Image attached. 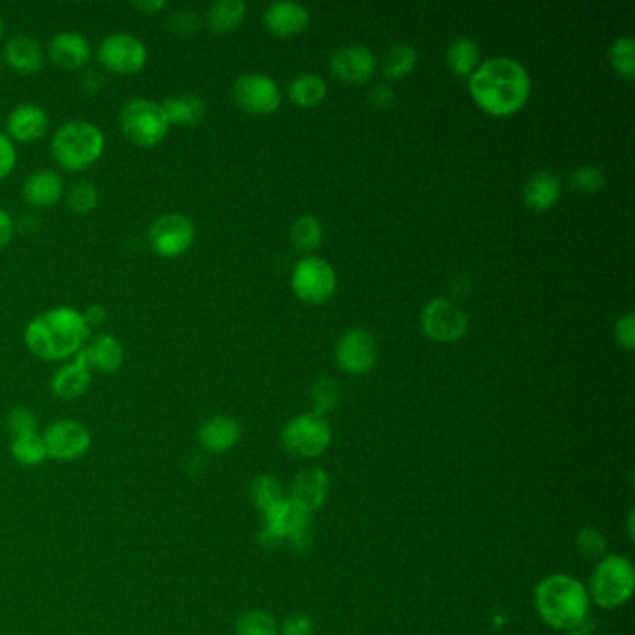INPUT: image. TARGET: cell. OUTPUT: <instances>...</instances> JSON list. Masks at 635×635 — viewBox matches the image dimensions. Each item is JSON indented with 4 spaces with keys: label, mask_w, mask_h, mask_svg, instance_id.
<instances>
[{
    "label": "cell",
    "mask_w": 635,
    "mask_h": 635,
    "mask_svg": "<svg viewBox=\"0 0 635 635\" xmlns=\"http://www.w3.org/2000/svg\"><path fill=\"white\" fill-rule=\"evenodd\" d=\"M377 68L375 56L362 45L341 47L330 60L332 73L341 81L351 84H362L367 81Z\"/></svg>",
    "instance_id": "cell-18"
},
{
    "label": "cell",
    "mask_w": 635,
    "mask_h": 635,
    "mask_svg": "<svg viewBox=\"0 0 635 635\" xmlns=\"http://www.w3.org/2000/svg\"><path fill=\"white\" fill-rule=\"evenodd\" d=\"M332 442V429L319 414H300L291 419L282 431V446L291 457L317 459Z\"/></svg>",
    "instance_id": "cell-8"
},
{
    "label": "cell",
    "mask_w": 635,
    "mask_h": 635,
    "mask_svg": "<svg viewBox=\"0 0 635 635\" xmlns=\"http://www.w3.org/2000/svg\"><path fill=\"white\" fill-rule=\"evenodd\" d=\"M196 237L192 220L181 213H166L157 218L148 231L151 250L164 259L183 256Z\"/></svg>",
    "instance_id": "cell-11"
},
{
    "label": "cell",
    "mask_w": 635,
    "mask_h": 635,
    "mask_svg": "<svg viewBox=\"0 0 635 635\" xmlns=\"http://www.w3.org/2000/svg\"><path fill=\"white\" fill-rule=\"evenodd\" d=\"M241 425L230 416H215L203 421L198 429V442L207 453H226L241 440Z\"/></svg>",
    "instance_id": "cell-23"
},
{
    "label": "cell",
    "mask_w": 635,
    "mask_h": 635,
    "mask_svg": "<svg viewBox=\"0 0 635 635\" xmlns=\"http://www.w3.org/2000/svg\"><path fill=\"white\" fill-rule=\"evenodd\" d=\"M0 73H2V62H0Z\"/></svg>",
    "instance_id": "cell-53"
},
{
    "label": "cell",
    "mask_w": 635,
    "mask_h": 635,
    "mask_svg": "<svg viewBox=\"0 0 635 635\" xmlns=\"http://www.w3.org/2000/svg\"><path fill=\"white\" fill-rule=\"evenodd\" d=\"M92 338L82 311L71 306H56L38 313L25 330L28 351L43 362H68Z\"/></svg>",
    "instance_id": "cell-1"
},
{
    "label": "cell",
    "mask_w": 635,
    "mask_h": 635,
    "mask_svg": "<svg viewBox=\"0 0 635 635\" xmlns=\"http://www.w3.org/2000/svg\"><path fill=\"white\" fill-rule=\"evenodd\" d=\"M198 27H200V19H198V15L190 12V10L176 12L174 17L170 19L172 32H176L179 36H192L194 32H198Z\"/></svg>",
    "instance_id": "cell-44"
},
{
    "label": "cell",
    "mask_w": 635,
    "mask_h": 635,
    "mask_svg": "<svg viewBox=\"0 0 635 635\" xmlns=\"http://www.w3.org/2000/svg\"><path fill=\"white\" fill-rule=\"evenodd\" d=\"M41 438L47 449V459L58 462L82 459L92 447V434L81 421L75 419L53 421Z\"/></svg>",
    "instance_id": "cell-10"
},
{
    "label": "cell",
    "mask_w": 635,
    "mask_h": 635,
    "mask_svg": "<svg viewBox=\"0 0 635 635\" xmlns=\"http://www.w3.org/2000/svg\"><path fill=\"white\" fill-rule=\"evenodd\" d=\"M531 81L526 68L513 58H490L475 69L470 92L477 105L494 116H509L526 105Z\"/></svg>",
    "instance_id": "cell-2"
},
{
    "label": "cell",
    "mask_w": 635,
    "mask_h": 635,
    "mask_svg": "<svg viewBox=\"0 0 635 635\" xmlns=\"http://www.w3.org/2000/svg\"><path fill=\"white\" fill-rule=\"evenodd\" d=\"M47 56L62 71H79L90 62L92 47L77 32H58L49 43Z\"/></svg>",
    "instance_id": "cell-17"
},
{
    "label": "cell",
    "mask_w": 635,
    "mask_h": 635,
    "mask_svg": "<svg viewBox=\"0 0 635 635\" xmlns=\"http://www.w3.org/2000/svg\"><path fill=\"white\" fill-rule=\"evenodd\" d=\"M6 427L12 434V438L38 433V419L32 410H28L25 406H17L6 416Z\"/></svg>",
    "instance_id": "cell-41"
},
{
    "label": "cell",
    "mask_w": 635,
    "mask_h": 635,
    "mask_svg": "<svg viewBox=\"0 0 635 635\" xmlns=\"http://www.w3.org/2000/svg\"><path fill=\"white\" fill-rule=\"evenodd\" d=\"M339 367L351 375H364L377 362V341L362 328L343 334L336 347Z\"/></svg>",
    "instance_id": "cell-15"
},
{
    "label": "cell",
    "mask_w": 635,
    "mask_h": 635,
    "mask_svg": "<svg viewBox=\"0 0 635 635\" xmlns=\"http://www.w3.org/2000/svg\"><path fill=\"white\" fill-rule=\"evenodd\" d=\"M69 209L75 215H90L99 203V192L90 181H77L66 192Z\"/></svg>",
    "instance_id": "cell-38"
},
{
    "label": "cell",
    "mask_w": 635,
    "mask_h": 635,
    "mask_svg": "<svg viewBox=\"0 0 635 635\" xmlns=\"http://www.w3.org/2000/svg\"><path fill=\"white\" fill-rule=\"evenodd\" d=\"M421 326L429 338L451 343L466 334L468 319L446 298H434L421 313Z\"/></svg>",
    "instance_id": "cell-14"
},
{
    "label": "cell",
    "mask_w": 635,
    "mask_h": 635,
    "mask_svg": "<svg viewBox=\"0 0 635 635\" xmlns=\"http://www.w3.org/2000/svg\"><path fill=\"white\" fill-rule=\"evenodd\" d=\"M66 194V187L62 176L55 170H38L25 179L23 183V198L30 207L47 209L62 200Z\"/></svg>",
    "instance_id": "cell-22"
},
{
    "label": "cell",
    "mask_w": 635,
    "mask_h": 635,
    "mask_svg": "<svg viewBox=\"0 0 635 635\" xmlns=\"http://www.w3.org/2000/svg\"><path fill=\"white\" fill-rule=\"evenodd\" d=\"M49 116L36 103H23L10 112L6 120V133L12 142L32 144L47 135Z\"/></svg>",
    "instance_id": "cell-16"
},
{
    "label": "cell",
    "mask_w": 635,
    "mask_h": 635,
    "mask_svg": "<svg viewBox=\"0 0 635 635\" xmlns=\"http://www.w3.org/2000/svg\"><path fill=\"white\" fill-rule=\"evenodd\" d=\"M565 635H585V634H583V632H580V630H574V632H567V634Z\"/></svg>",
    "instance_id": "cell-52"
},
{
    "label": "cell",
    "mask_w": 635,
    "mask_h": 635,
    "mask_svg": "<svg viewBox=\"0 0 635 635\" xmlns=\"http://www.w3.org/2000/svg\"><path fill=\"white\" fill-rule=\"evenodd\" d=\"M418 62V51L412 45L399 43L384 56V73L390 79H403Z\"/></svg>",
    "instance_id": "cell-34"
},
{
    "label": "cell",
    "mask_w": 635,
    "mask_h": 635,
    "mask_svg": "<svg viewBox=\"0 0 635 635\" xmlns=\"http://www.w3.org/2000/svg\"><path fill=\"white\" fill-rule=\"evenodd\" d=\"M635 41L634 38H619L609 47V62L624 79L635 77Z\"/></svg>",
    "instance_id": "cell-37"
},
{
    "label": "cell",
    "mask_w": 635,
    "mask_h": 635,
    "mask_svg": "<svg viewBox=\"0 0 635 635\" xmlns=\"http://www.w3.org/2000/svg\"><path fill=\"white\" fill-rule=\"evenodd\" d=\"M4 60L19 75H36L45 66V51L30 36H14L4 45Z\"/></svg>",
    "instance_id": "cell-24"
},
{
    "label": "cell",
    "mask_w": 635,
    "mask_h": 635,
    "mask_svg": "<svg viewBox=\"0 0 635 635\" xmlns=\"http://www.w3.org/2000/svg\"><path fill=\"white\" fill-rule=\"evenodd\" d=\"M161 107L166 114V120L172 125H181V127H192L198 125L205 118V101L202 97L194 94H181L166 97L161 101Z\"/></svg>",
    "instance_id": "cell-26"
},
{
    "label": "cell",
    "mask_w": 635,
    "mask_h": 635,
    "mask_svg": "<svg viewBox=\"0 0 635 635\" xmlns=\"http://www.w3.org/2000/svg\"><path fill=\"white\" fill-rule=\"evenodd\" d=\"M92 384V369L86 364L81 352L71 358L64 365H60L51 379V390L58 399L71 401L79 399L81 395L88 392Z\"/></svg>",
    "instance_id": "cell-20"
},
{
    "label": "cell",
    "mask_w": 635,
    "mask_h": 635,
    "mask_svg": "<svg viewBox=\"0 0 635 635\" xmlns=\"http://www.w3.org/2000/svg\"><path fill=\"white\" fill-rule=\"evenodd\" d=\"M105 151L103 131L88 120L64 123L51 142L55 163L69 174L86 172L94 166Z\"/></svg>",
    "instance_id": "cell-4"
},
{
    "label": "cell",
    "mask_w": 635,
    "mask_h": 635,
    "mask_svg": "<svg viewBox=\"0 0 635 635\" xmlns=\"http://www.w3.org/2000/svg\"><path fill=\"white\" fill-rule=\"evenodd\" d=\"M289 95H291L293 103L302 109L317 107L326 97L325 81L313 73H302L295 81L291 82Z\"/></svg>",
    "instance_id": "cell-29"
},
{
    "label": "cell",
    "mask_w": 635,
    "mask_h": 635,
    "mask_svg": "<svg viewBox=\"0 0 635 635\" xmlns=\"http://www.w3.org/2000/svg\"><path fill=\"white\" fill-rule=\"evenodd\" d=\"M615 339L619 341V345L634 351L635 349V317L634 313H626L615 325Z\"/></svg>",
    "instance_id": "cell-43"
},
{
    "label": "cell",
    "mask_w": 635,
    "mask_h": 635,
    "mask_svg": "<svg viewBox=\"0 0 635 635\" xmlns=\"http://www.w3.org/2000/svg\"><path fill=\"white\" fill-rule=\"evenodd\" d=\"M369 99H371V103H373L375 107L388 109V107H392L393 101H395V94H393V90L390 86L379 84V86H375V88L371 90Z\"/></svg>",
    "instance_id": "cell-46"
},
{
    "label": "cell",
    "mask_w": 635,
    "mask_h": 635,
    "mask_svg": "<svg viewBox=\"0 0 635 635\" xmlns=\"http://www.w3.org/2000/svg\"><path fill=\"white\" fill-rule=\"evenodd\" d=\"M118 122L122 135L136 148H155L170 133V123L161 103L146 97L129 99L120 110Z\"/></svg>",
    "instance_id": "cell-6"
},
{
    "label": "cell",
    "mask_w": 635,
    "mask_h": 635,
    "mask_svg": "<svg viewBox=\"0 0 635 635\" xmlns=\"http://www.w3.org/2000/svg\"><path fill=\"white\" fill-rule=\"evenodd\" d=\"M235 634L237 635H280L278 622L269 611L263 609H250L235 622Z\"/></svg>",
    "instance_id": "cell-33"
},
{
    "label": "cell",
    "mask_w": 635,
    "mask_h": 635,
    "mask_svg": "<svg viewBox=\"0 0 635 635\" xmlns=\"http://www.w3.org/2000/svg\"><path fill=\"white\" fill-rule=\"evenodd\" d=\"M570 185H572V189L583 192V194H596L598 190L606 187V177L595 166L585 164L572 172Z\"/></svg>",
    "instance_id": "cell-40"
},
{
    "label": "cell",
    "mask_w": 635,
    "mask_h": 635,
    "mask_svg": "<svg viewBox=\"0 0 635 635\" xmlns=\"http://www.w3.org/2000/svg\"><path fill=\"white\" fill-rule=\"evenodd\" d=\"M330 479L323 468H308L298 473L291 483L289 500L297 503L306 513H315L323 507L328 496Z\"/></svg>",
    "instance_id": "cell-19"
},
{
    "label": "cell",
    "mask_w": 635,
    "mask_h": 635,
    "mask_svg": "<svg viewBox=\"0 0 635 635\" xmlns=\"http://www.w3.org/2000/svg\"><path fill=\"white\" fill-rule=\"evenodd\" d=\"M4 30H6V25H4V21H2V17H0V40L4 38Z\"/></svg>",
    "instance_id": "cell-51"
},
{
    "label": "cell",
    "mask_w": 635,
    "mask_h": 635,
    "mask_svg": "<svg viewBox=\"0 0 635 635\" xmlns=\"http://www.w3.org/2000/svg\"><path fill=\"white\" fill-rule=\"evenodd\" d=\"M259 541L263 546H280L289 542L293 548H308L311 542V514L302 511L297 503L280 501L271 511L263 513V527Z\"/></svg>",
    "instance_id": "cell-7"
},
{
    "label": "cell",
    "mask_w": 635,
    "mask_h": 635,
    "mask_svg": "<svg viewBox=\"0 0 635 635\" xmlns=\"http://www.w3.org/2000/svg\"><path fill=\"white\" fill-rule=\"evenodd\" d=\"M628 533H630V539H634V511L630 513V522H628Z\"/></svg>",
    "instance_id": "cell-50"
},
{
    "label": "cell",
    "mask_w": 635,
    "mask_h": 635,
    "mask_svg": "<svg viewBox=\"0 0 635 635\" xmlns=\"http://www.w3.org/2000/svg\"><path fill=\"white\" fill-rule=\"evenodd\" d=\"M634 587L635 570L632 561L624 555L611 554L596 561L587 593L596 606L617 609L632 598Z\"/></svg>",
    "instance_id": "cell-5"
},
{
    "label": "cell",
    "mask_w": 635,
    "mask_h": 635,
    "mask_svg": "<svg viewBox=\"0 0 635 635\" xmlns=\"http://www.w3.org/2000/svg\"><path fill=\"white\" fill-rule=\"evenodd\" d=\"M561 194V181L552 172H537L527 179L524 202L533 211H548Z\"/></svg>",
    "instance_id": "cell-27"
},
{
    "label": "cell",
    "mask_w": 635,
    "mask_h": 635,
    "mask_svg": "<svg viewBox=\"0 0 635 635\" xmlns=\"http://www.w3.org/2000/svg\"><path fill=\"white\" fill-rule=\"evenodd\" d=\"M15 164H17L15 144L8 135L0 133V181L10 177L15 170Z\"/></svg>",
    "instance_id": "cell-42"
},
{
    "label": "cell",
    "mask_w": 635,
    "mask_h": 635,
    "mask_svg": "<svg viewBox=\"0 0 635 635\" xmlns=\"http://www.w3.org/2000/svg\"><path fill=\"white\" fill-rule=\"evenodd\" d=\"M479 60V49L470 38H457L447 47V64L457 75H470Z\"/></svg>",
    "instance_id": "cell-32"
},
{
    "label": "cell",
    "mask_w": 635,
    "mask_h": 635,
    "mask_svg": "<svg viewBox=\"0 0 635 635\" xmlns=\"http://www.w3.org/2000/svg\"><path fill=\"white\" fill-rule=\"evenodd\" d=\"M15 235V222L8 211L0 207V250L12 243Z\"/></svg>",
    "instance_id": "cell-47"
},
{
    "label": "cell",
    "mask_w": 635,
    "mask_h": 635,
    "mask_svg": "<svg viewBox=\"0 0 635 635\" xmlns=\"http://www.w3.org/2000/svg\"><path fill=\"white\" fill-rule=\"evenodd\" d=\"M97 60L103 68L114 75H136L148 64L146 43L127 32H114L101 41Z\"/></svg>",
    "instance_id": "cell-9"
},
{
    "label": "cell",
    "mask_w": 635,
    "mask_h": 635,
    "mask_svg": "<svg viewBox=\"0 0 635 635\" xmlns=\"http://www.w3.org/2000/svg\"><path fill=\"white\" fill-rule=\"evenodd\" d=\"M313 632H315L313 621L304 613H295L287 617L280 628V635H313Z\"/></svg>",
    "instance_id": "cell-45"
},
{
    "label": "cell",
    "mask_w": 635,
    "mask_h": 635,
    "mask_svg": "<svg viewBox=\"0 0 635 635\" xmlns=\"http://www.w3.org/2000/svg\"><path fill=\"white\" fill-rule=\"evenodd\" d=\"M298 297L310 304H323L336 293V272L321 257H304L298 261L291 278Z\"/></svg>",
    "instance_id": "cell-12"
},
{
    "label": "cell",
    "mask_w": 635,
    "mask_h": 635,
    "mask_svg": "<svg viewBox=\"0 0 635 635\" xmlns=\"http://www.w3.org/2000/svg\"><path fill=\"white\" fill-rule=\"evenodd\" d=\"M291 241L302 252L315 250L323 241L321 222L313 217L298 218L297 222L293 224V230H291Z\"/></svg>",
    "instance_id": "cell-36"
},
{
    "label": "cell",
    "mask_w": 635,
    "mask_h": 635,
    "mask_svg": "<svg viewBox=\"0 0 635 635\" xmlns=\"http://www.w3.org/2000/svg\"><path fill=\"white\" fill-rule=\"evenodd\" d=\"M311 401H313V414L325 416L339 405V384L334 379L321 377L315 380L311 386Z\"/></svg>",
    "instance_id": "cell-35"
},
{
    "label": "cell",
    "mask_w": 635,
    "mask_h": 635,
    "mask_svg": "<svg viewBox=\"0 0 635 635\" xmlns=\"http://www.w3.org/2000/svg\"><path fill=\"white\" fill-rule=\"evenodd\" d=\"M82 317H84L86 325L90 326V328H94V326L103 325V323L107 321L109 313H107V308H105V306H101V304H92V306H88L86 310L82 311Z\"/></svg>",
    "instance_id": "cell-48"
},
{
    "label": "cell",
    "mask_w": 635,
    "mask_h": 635,
    "mask_svg": "<svg viewBox=\"0 0 635 635\" xmlns=\"http://www.w3.org/2000/svg\"><path fill=\"white\" fill-rule=\"evenodd\" d=\"M133 8L144 15H157L166 8V2L164 0H140V2L133 4Z\"/></svg>",
    "instance_id": "cell-49"
},
{
    "label": "cell",
    "mask_w": 635,
    "mask_h": 635,
    "mask_svg": "<svg viewBox=\"0 0 635 635\" xmlns=\"http://www.w3.org/2000/svg\"><path fill=\"white\" fill-rule=\"evenodd\" d=\"M533 602L542 621L563 632L578 630L591 608L587 587L568 574H552L539 581Z\"/></svg>",
    "instance_id": "cell-3"
},
{
    "label": "cell",
    "mask_w": 635,
    "mask_h": 635,
    "mask_svg": "<svg viewBox=\"0 0 635 635\" xmlns=\"http://www.w3.org/2000/svg\"><path fill=\"white\" fill-rule=\"evenodd\" d=\"M606 546V537L593 527H583L576 537V548L587 561H600L606 555Z\"/></svg>",
    "instance_id": "cell-39"
},
{
    "label": "cell",
    "mask_w": 635,
    "mask_h": 635,
    "mask_svg": "<svg viewBox=\"0 0 635 635\" xmlns=\"http://www.w3.org/2000/svg\"><path fill=\"white\" fill-rule=\"evenodd\" d=\"M10 451H12L15 462H19L21 466H27V468L40 466L41 462L47 459V449H45L40 433L12 438Z\"/></svg>",
    "instance_id": "cell-31"
},
{
    "label": "cell",
    "mask_w": 635,
    "mask_h": 635,
    "mask_svg": "<svg viewBox=\"0 0 635 635\" xmlns=\"http://www.w3.org/2000/svg\"><path fill=\"white\" fill-rule=\"evenodd\" d=\"M263 21L276 36H293L310 23L308 10L298 2H274L263 15Z\"/></svg>",
    "instance_id": "cell-25"
},
{
    "label": "cell",
    "mask_w": 635,
    "mask_h": 635,
    "mask_svg": "<svg viewBox=\"0 0 635 635\" xmlns=\"http://www.w3.org/2000/svg\"><path fill=\"white\" fill-rule=\"evenodd\" d=\"M81 354L86 364L90 365V369L101 375H116L125 362L123 345L120 339L114 338L112 334H97L94 338L88 339Z\"/></svg>",
    "instance_id": "cell-21"
},
{
    "label": "cell",
    "mask_w": 635,
    "mask_h": 635,
    "mask_svg": "<svg viewBox=\"0 0 635 635\" xmlns=\"http://www.w3.org/2000/svg\"><path fill=\"white\" fill-rule=\"evenodd\" d=\"M250 496L261 514L271 511L272 507H276L280 501L285 500L287 496L284 494L282 483L274 477V475H257L252 481L250 487Z\"/></svg>",
    "instance_id": "cell-30"
},
{
    "label": "cell",
    "mask_w": 635,
    "mask_h": 635,
    "mask_svg": "<svg viewBox=\"0 0 635 635\" xmlns=\"http://www.w3.org/2000/svg\"><path fill=\"white\" fill-rule=\"evenodd\" d=\"M235 103L252 114H269L280 107L278 84L263 73H244L233 84Z\"/></svg>",
    "instance_id": "cell-13"
},
{
    "label": "cell",
    "mask_w": 635,
    "mask_h": 635,
    "mask_svg": "<svg viewBox=\"0 0 635 635\" xmlns=\"http://www.w3.org/2000/svg\"><path fill=\"white\" fill-rule=\"evenodd\" d=\"M246 4L243 0H218L207 12V27L215 34H230L243 23Z\"/></svg>",
    "instance_id": "cell-28"
}]
</instances>
